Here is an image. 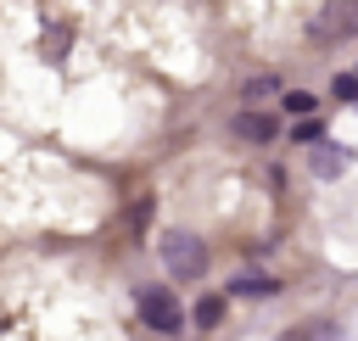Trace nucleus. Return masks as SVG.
<instances>
[{
  "label": "nucleus",
  "mask_w": 358,
  "mask_h": 341,
  "mask_svg": "<svg viewBox=\"0 0 358 341\" xmlns=\"http://www.w3.org/2000/svg\"><path fill=\"white\" fill-rule=\"evenodd\" d=\"M140 319H145L151 330H162V335H173V330L185 324L179 296H173V291H162V285H145V291H140Z\"/></svg>",
  "instance_id": "1"
},
{
  "label": "nucleus",
  "mask_w": 358,
  "mask_h": 341,
  "mask_svg": "<svg viewBox=\"0 0 358 341\" xmlns=\"http://www.w3.org/2000/svg\"><path fill=\"white\" fill-rule=\"evenodd\" d=\"M162 263H168L179 280H201V268H207V252H201L190 235H179V229H173V235H162Z\"/></svg>",
  "instance_id": "2"
},
{
  "label": "nucleus",
  "mask_w": 358,
  "mask_h": 341,
  "mask_svg": "<svg viewBox=\"0 0 358 341\" xmlns=\"http://www.w3.org/2000/svg\"><path fill=\"white\" fill-rule=\"evenodd\" d=\"M235 134L263 145V140H274V134H280V117H274V112H241V117H235Z\"/></svg>",
  "instance_id": "3"
},
{
  "label": "nucleus",
  "mask_w": 358,
  "mask_h": 341,
  "mask_svg": "<svg viewBox=\"0 0 358 341\" xmlns=\"http://www.w3.org/2000/svg\"><path fill=\"white\" fill-rule=\"evenodd\" d=\"M274 291H280L274 274H241V280H229V296H274Z\"/></svg>",
  "instance_id": "4"
},
{
  "label": "nucleus",
  "mask_w": 358,
  "mask_h": 341,
  "mask_svg": "<svg viewBox=\"0 0 358 341\" xmlns=\"http://www.w3.org/2000/svg\"><path fill=\"white\" fill-rule=\"evenodd\" d=\"M280 112H291L296 123H308V117L319 112V101H313L308 89H285V95H280Z\"/></svg>",
  "instance_id": "5"
},
{
  "label": "nucleus",
  "mask_w": 358,
  "mask_h": 341,
  "mask_svg": "<svg viewBox=\"0 0 358 341\" xmlns=\"http://www.w3.org/2000/svg\"><path fill=\"white\" fill-rule=\"evenodd\" d=\"M190 319H196V324H201V330H213V324H218V319H224V296H201V302H196V313H190Z\"/></svg>",
  "instance_id": "6"
},
{
  "label": "nucleus",
  "mask_w": 358,
  "mask_h": 341,
  "mask_svg": "<svg viewBox=\"0 0 358 341\" xmlns=\"http://www.w3.org/2000/svg\"><path fill=\"white\" fill-rule=\"evenodd\" d=\"M347 157H352L347 145H324V151H319V173H341V168H347Z\"/></svg>",
  "instance_id": "7"
},
{
  "label": "nucleus",
  "mask_w": 358,
  "mask_h": 341,
  "mask_svg": "<svg viewBox=\"0 0 358 341\" xmlns=\"http://www.w3.org/2000/svg\"><path fill=\"white\" fill-rule=\"evenodd\" d=\"M319 134H324V117H308V123H296V129H291V140H296V145H313Z\"/></svg>",
  "instance_id": "8"
},
{
  "label": "nucleus",
  "mask_w": 358,
  "mask_h": 341,
  "mask_svg": "<svg viewBox=\"0 0 358 341\" xmlns=\"http://www.w3.org/2000/svg\"><path fill=\"white\" fill-rule=\"evenodd\" d=\"M336 101H358V73H336Z\"/></svg>",
  "instance_id": "9"
},
{
  "label": "nucleus",
  "mask_w": 358,
  "mask_h": 341,
  "mask_svg": "<svg viewBox=\"0 0 358 341\" xmlns=\"http://www.w3.org/2000/svg\"><path fill=\"white\" fill-rule=\"evenodd\" d=\"M352 73H358V67H352Z\"/></svg>",
  "instance_id": "10"
}]
</instances>
